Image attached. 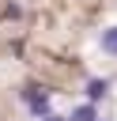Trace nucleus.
<instances>
[{
  "label": "nucleus",
  "mask_w": 117,
  "mask_h": 121,
  "mask_svg": "<svg viewBox=\"0 0 117 121\" xmlns=\"http://www.w3.org/2000/svg\"><path fill=\"white\" fill-rule=\"evenodd\" d=\"M68 121H98V110H94V102H83V106H75Z\"/></svg>",
  "instance_id": "obj_3"
},
{
  "label": "nucleus",
  "mask_w": 117,
  "mask_h": 121,
  "mask_svg": "<svg viewBox=\"0 0 117 121\" xmlns=\"http://www.w3.org/2000/svg\"><path fill=\"white\" fill-rule=\"evenodd\" d=\"M102 121H106V117H102Z\"/></svg>",
  "instance_id": "obj_6"
},
{
  "label": "nucleus",
  "mask_w": 117,
  "mask_h": 121,
  "mask_svg": "<svg viewBox=\"0 0 117 121\" xmlns=\"http://www.w3.org/2000/svg\"><path fill=\"white\" fill-rule=\"evenodd\" d=\"M106 91H109V79H87V98L91 102L106 98Z\"/></svg>",
  "instance_id": "obj_2"
},
{
  "label": "nucleus",
  "mask_w": 117,
  "mask_h": 121,
  "mask_svg": "<svg viewBox=\"0 0 117 121\" xmlns=\"http://www.w3.org/2000/svg\"><path fill=\"white\" fill-rule=\"evenodd\" d=\"M102 49L117 57V26H109V30H102Z\"/></svg>",
  "instance_id": "obj_4"
},
{
  "label": "nucleus",
  "mask_w": 117,
  "mask_h": 121,
  "mask_svg": "<svg viewBox=\"0 0 117 121\" xmlns=\"http://www.w3.org/2000/svg\"><path fill=\"white\" fill-rule=\"evenodd\" d=\"M23 102L30 106V113H34V117H42V121H45V117H53V113H49V95H45L42 87H26V91H23Z\"/></svg>",
  "instance_id": "obj_1"
},
{
  "label": "nucleus",
  "mask_w": 117,
  "mask_h": 121,
  "mask_svg": "<svg viewBox=\"0 0 117 121\" xmlns=\"http://www.w3.org/2000/svg\"><path fill=\"white\" fill-rule=\"evenodd\" d=\"M45 121H68V117H57V113H53V117H45Z\"/></svg>",
  "instance_id": "obj_5"
}]
</instances>
